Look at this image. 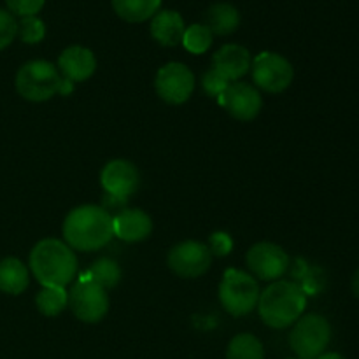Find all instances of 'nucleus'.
<instances>
[{"label": "nucleus", "mask_w": 359, "mask_h": 359, "mask_svg": "<svg viewBox=\"0 0 359 359\" xmlns=\"http://www.w3.org/2000/svg\"><path fill=\"white\" fill-rule=\"evenodd\" d=\"M203 25L212 32V35H231L241 27V13L233 4H212L205 13Z\"/></svg>", "instance_id": "18"}, {"label": "nucleus", "mask_w": 359, "mask_h": 359, "mask_svg": "<svg viewBox=\"0 0 359 359\" xmlns=\"http://www.w3.org/2000/svg\"><path fill=\"white\" fill-rule=\"evenodd\" d=\"M212 255L202 242L186 241L174 245L168 252V266L184 279H196L210 269Z\"/></svg>", "instance_id": "10"}, {"label": "nucleus", "mask_w": 359, "mask_h": 359, "mask_svg": "<svg viewBox=\"0 0 359 359\" xmlns=\"http://www.w3.org/2000/svg\"><path fill=\"white\" fill-rule=\"evenodd\" d=\"M219 104L228 114L238 121H251L262 111V95L255 86L248 83H230V86L221 95Z\"/></svg>", "instance_id": "12"}, {"label": "nucleus", "mask_w": 359, "mask_h": 359, "mask_svg": "<svg viewBox=\"0 0 359 359\" xmlns=\"http://www.w3.org/2000/svg\"><path fill=\"white\" fill-rule=\"evenodd\" d=\"M226 359H265L263 344L251 333H241L231 339Z\"/></svg>", "instance_id": "22"}, {"label": "nucleus", "mask_w": 359, "mask_h": 359, "mask_svg": "<svg viewBox=\"0 0 359 359\" xmlns=\"http://www.w3.org/2000/svg\"><path fill=\"white\" fill-rule=\"evenodd\" d=\"M202 86L205 90V93L209 97L214 98H219L221 95L224 93L228 86H230V81L223 76V74L217 72L216 69H210L209 72L203 74V79H202Z\"/></svg>", "instance_id": "26"}, {"label": "nucleus", "mask_w": 359, "mask_h": 359, "mask_svg": "<svg viewBox=\"0 0 359 359\" xmlns=\"http://www.w3.org/2000/svg\"><path fill=\"white\" fill-rule=\"evenodd\" d=\"M100 182L107 196L128 200L139 188V172L130 161L112 160L102 170Z\"/></svg>", "instance_id": "13"}, {"label": "nucleus", "mask_w": 359, "mask_h": 359, "mask_svg": "<svg viewBox=\"0 0 359 359\" xmlns=\"http://www.w3.org/2000/svg\"><path fill=\"white\" fill-rule=\"evenodd\" d=\"M221 305L228 314L241 318L258 307L259 286L256 279L242 270L230 269L224 272L219 286Z\"/></svg>", "instance_id": "5"}, {"label": "nucleus", "mask_w": 359, "mask_h": 359, "mask_svg": "<svg viewBox=\"0 0 359 359\" xmlns=\"http://www.w3.org/2000/svg\"><path fill=\"white\" fill-rule=\"evenodd\" d=\"M18 35V21L9 11L0 9V51L11 46Z\"/></svg>", "instance_id": "27"}, {"label": "nucleus", "mask_w": 359, "mask_h": 359, "mask_svg": "<svg viewBox=\"0 0 359 359\" xmlns=\"http://www.w3.org/2000/svg\"><path fill=\"white\" fill-rule=\"evenodd\" d=\"M353 291H354V294H356V297L359 298V269L353 277Z\"/></svg>", "instance_id": "30"}, {"label": "nucleus", "mask_w": 359, "mask_h": 359, "mask_svg": "<svg viewBox=\"0 0 359 359\" xmlns=\"http://www.w3.org/2000/svg\"><path fill=\"white\" fill-rule=\"evenodd\" d=\"M161 0H112V9L128 23H142L160 11Z\"/></svg>", "instance_id": "20"}, {"label": "nucleus", "mask_w": 359, "mask_h": 359, "mask_svg": "<svg viewBox=\"0 0 359 359\" xmlns=\"http://www.w3.org/2000/svg\"><path fill=\"white\" fill-rule=\"evenodd\" d=\"M16 90L25 100L46 102L55 95H70L74 83L62 77L53 63L46 60H32L16 74Z\"/></svg>", "instance_id": "4"}, {"label": "nucleus", "mask_w": 359, "mask_h": 359, "mask_svg": "<svg viewBox=\"0 0 359 359\" xmlns=\"http://www.w3.org/2000/svg\"><path fill=\"white\" fill-rule=\"evenodd\" d=\"M69 307L79 321L95 325L102 321L109 311V298L104 287L88 277L81 279L69 293Z\"/></svg>", "instance_id": "7"}, {"label": "nucleus", "mask_w": 359, "mask_h": 359, "mask_svg": "<svg viewBox=\"0 0 359 359\" xmlns=\"http://www.w3.org/2000/svg\"><path fill=\"white\" fill-rule=\"evenodd\" d=\"M30 269L42 286L65 287L76 277L77 258L65 242L44 238L32 249Z\"/></svg>", "instance_id": "2"}, {"label": "nucleus", "mask_w": 359, "mask_h": 359, "mask_svg": "<svg viewBox=\"0 0 359 359\" xmlns=\"http://www.w3.org/2000/svg\"><path fill=\"white\" fill-rule=\"evenodd\" d=\"M332 340L330 323L319 314L302 316L290 335V346L300 359L321 356Z\"/></svg>", "instance_id": "6"}, {"label": "nucleus", "mask_w": 359, "mask_h": 359, "mask_svg": "<svg viewBox=\"0 0 359 359\" xmlns=\"http://www.w3.org/2000/svg\"><path fill=\"white\" fill-rule=\"evenodd\" d=\"M86 277L104 290H111V287L118 286V283L121 280V269L114 259L100 258L91 265Z\"/></svg>", "instance_id": "23"}, {"label": "nucleus", "mask_w": 359, "mask_h": 359, "mask_svg": "<svg viewBox=\"0 0 359 359\" xmlns=\"http://www.w3.org/2000/svg\"><path fill=\"white\" fill-rule=\"evenodd\" d=\"M207 248H209L210 255L226 256L230 255L231 248H233V241H231V237L226 231H216V233L210 235Z\"/></svg>", "instance_id": "29"}, {"label": "nucleus", "mask_w": 359, "mask_h": 359, "mask_svg": "<svg viewBox=\"0 0 359 359\" xmlns=\"http://www.w3.org/2000/svg\"><path fill=\"white\" fill-rule=\"evenodd\" d=\"M316 359H344V358L337 353H323L321 356L316 358Z\"/></svg>", "instance_id": "31"}, {"label": "nucleus", "mask_w": 359, "mask_h": 359, "mask_svg": "<svg viewBox=\"0 0 359 359\" xmlns=\"http://www.w3.org/2000/svg\"><path fill=\"white\" fill-rule=\"evenodd\" d=\"M28 270L18 258H4L0 262V291L7 294H21L28 287Z\"/></svg>", "instance_id": "19"}, {"label": "nucleus", "mask_w": 359, "mask_h": 359, "mask_svg": "<svg viewBox=\"0 0 359 359\" xmlns=\"http://www.w3.org/2000/svg\"><path fill=\"white\" fill-rule=\"evenodd\" d=\"M114 237L112 216L97 205H81L70 210L63 221V238L76 251H98Z\"/></svg>", "instance_id": "1"}, {"label": "nucleus", "mask_w": 359, "mask_h": 359, "mask_svg": "<svg viewBox=\"0 0 359 359\" xmlns=\"http://www.w3.org/2000/svg\"><path fill=\"white\" fill-rule=\"evenodd\" d=\"M37 309L48 318H55L60 312L65 311L69 304V294L65 287L60 286H42V291L35 298Z\"/></svg>", "instance_id": "21"}, {"label": "nucleus", "mask_w": 359, "mask_h": 359, "mask_svg": "<svg viewBox=\"0 0 359 359\" xmlns=\"http://www.w3.org/2000/svg\"><path fill=\"white\" fill-rule=\"evenodd\" d=\"M112 231L125 242L146 241L153 231V221L144 210L125 209L112 216Z\"/></svg>", "instance_id": "15"}, {"label": "nucleus", "mask_w": 359, "mask_h": 359, "mask_svg": "<svg viewBox=\"0 0 359 359\" xmlns=\"http://www.w3.org/2000/svg\"><path fill=\"white\" fill-rule=\"evenodd\" d=\"M251 70L256 86L269 93H280L293 83V65L277 53H259L252 60Z\"/></svg>", "instance_id": "8"}, {"label": "nucleus", "mask_w": 359, "mask_h": 359, "mask_svg": "<svg viewBox=\"0 0 359 359\" xmlns=\"http://www.w3.org/2000/svg\"><path fill=\"white\" fill-rule=\"evenodd\" d=\"M58 69L62 77L70 83H83L97 70V58L93 51L84 46H70L58 56Z\"/></svg>", "instance_id": "14"}, {"label": "nucleus", "mask_w": 359, "mask_h": 359, "mask_svg": "<svg viewBox=\"0 0 359 359\" xmlns=\"http://www.w3.org/2000/svg\"><path fill=\"white\" fill-rule=\"evenodd\" d=\"M154 88L158 97L167 104H184L195 90V76L184 63L170 62L158 70Z\"/></svg>", "instance_id": "9"}, {"label": "nucleus", "mask_w": 359, "mask_h": 359, "mask_svg": "<svg viewBox=\"0 0 359 359\" xmlns=\"http://www.w3.org/2000/svg\"><path fill=\"white\" fill-rule=\"evenodd\" d=\"M18 37L27 44H39L46 37V25L41 18L27 16L18 23Z\"/></svg>", "instance_id": "25"}, {"label": "nucleus", "mask_w": 359, "mask_h": 359, "mask_svg": "<svg viewBox=\"0 0 359 359\" xmlns=\"http://www.w3.org/2000/svg\"><path fill=\"white\" fill-rule=\"evenodd\" d=\"M305 305L307 294L300 284L291 280H276L263 293H259L258 311L266 326L283 330L302 318Z\"/></svg>", "instance_id": "3"}, {"label": "nucleus", "mask_w": 359, "mask_h": 359, "mask_svg": "<svg viewBox=\"0 0 359 359\" xmlns=\"http://www.w3.org/2000/svg\"><path fill=\"white\" fill-rule=\"evenodd\" d=\"M212 32L203 23H195L191 27H186L184 35H182L181 44L193 55H202L212 46Z\"/></svg>", "instance_id": "24"}, {"label": "nucleus", "mask_w": 359, "mask_h": 359, "mask_svg": "<svg viewBox=\"0 0 359 359\" xmlns=\"http://www.w3.org/2000/svg\"><path fill=\"white\" fill-rule=\"evenodd\" d=\"M9 13L16 14V16L27 18V16H37L39 11L44 7L46 0H6Z\"/></svg>", "instance_id": "28"}, {"label": "nucleus", "mask_w": 359, "mask_h": 359, "mask_svg": "<svg viewBox=\"0 0 359 359\" xmlns=\"http://www.w3.org/2000/svg\"><path fill=\"white\" fill-rule=\"evenodd\" d=\"M249 270L262 280H277L290 269V258L280 245L272 242H258L245 256Z\"/></svg>", "instance_id": "11"}, {"label": "nucleus", "mask_w": 359, "mask_h": 359, "mask_svg": "<svg viewBox=\"0 0 359 359\" xmlns=\"http://www.w3.org/2000/svg\"><path fill=\"white\" fill-rule=\"evenodd\" d=\"M252 65L251 53L238 44H226L217 49L212 58V69L223 74L230 83L244 77Z\"/></svg>", "instance_id": "16"}, {"label": "nucleus", "mask_w": 359, "mask_h": 359, "mask_svg": "<svg viewBox=\"0 0 359 359\" xmlns=\"http://www.w3.org/2000/svg\"><path fill=\"white\" fill-rule=\"evenodd\" d=\"M184 30V20L177 11H158L151 18V35L158 44L165 46V48H174V46L181 44Z\"/></svg>", "instance_id": "17"}]
</instances>
